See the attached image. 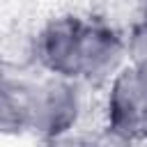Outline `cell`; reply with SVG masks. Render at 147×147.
I'll return each mask as SVG.
<instances>
[{"label": "cell", "mask_w": 147, "mask_h": 147, "mask_svg": "<svg viewBox=\"0 0 147 147\" xmlns=\"http://www.w3.org/2000/svg\"><path fill=\"white\" fill-rule=\"evenodd\" d=\"M126 62V34L103 18H85L78 44L76 80H80L87 87H106V83Z\"/></svg>", "instance_id": "3"}, {"label": "cell", "mask_w": 147, "mask_h": 147, "mask_svg": "<svg viewBox=\"0 0 147 147\" xmlns=\"http://www.w3.org/2000/svg\"><path fill=\"white\" fill-rule=\"evenodd\" d=\"M83 83L67 76L46 74L41 80L28 85V133L39 140H62L71 136L85 110Z\"/></svg>", "instance_id": "1"}, {"label": "cell", "mask_w": 147, "mask_h": 147, "mask_svg": "<svg viewBox=\"0 0 147 147\" xmlns=\"http://www.w3.org/2000/svg\"><path fill=\"white\" fill-rule=\"evenodd\" d=\"M103 131L115 142L147 140V64L129 60L103 87Z\"/></svg>", "instance_id": "2"}, {"label": "cell", "mask_w": 147, "mask_h": 147, "mask_svg": "<svg viewBox=\"0 0 147 147\" xmlns=\"http://www.w3.org/2000/svg\"><path fill=\"white\" fill-rule=\"evenodd\" d=\"M9 78H11V71H9V67L5 64V60H2V55H0V85L7 83Z\"/></svg>", "instance_id": "7"}, {"label": "cell", "mask_w": 147, "mask_h": 147, "mask_svg": "<svg viewBox=\"0 0 147 147\" xmlns=\"http://www.w3.org/2000/svg\"><path fill=\"white\" fill-rule=\"evenodd\" d=\"M83 23L85 18L76 14H57V16H51L34 32L37 64L46 74L76 78Z\"/></svg>", "instance_id": "4"}, {"label": "cell", "mask_w": 147, "mask_h": 147, "mask_svg": "<svg viewBox=\"0 0 147 147\" xmlns=\"http://www.w3.org/2000/svg\"><path fill=\"white\" fill-rule=\"evenodd\" d=\"M28 85L9 78L0 85V136L28 133Z\"/></svg>", "instance_id": "5"}, {"label": "cell", "mask_w": 147, "mask_h": 147, "mask_svg": "<svg viewBox=\"0 0 147 147\" xmlns=\"http://www.w3.org/2000/svg\"><path fill=\"white\" fill-rule=\"evenodd\" d=\"M126 44H129V60L147 64V2H145L140 16L133 21V25L129 30Z\"/></svg>", "instance_id": "6"}]
</instances>
